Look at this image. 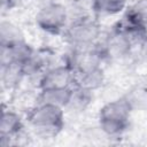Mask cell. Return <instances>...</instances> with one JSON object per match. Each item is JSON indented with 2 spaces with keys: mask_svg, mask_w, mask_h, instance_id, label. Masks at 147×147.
Returning <instances> with one entry per match:
<instances>
[{
  "mask_svg": "<svg viewBox=\"0 0 147 147\" xmlns=\"http://www.w3.org/2000/svg\"><path fill=\"white\" fill-rule=\"evenodd\" d=\"M64 109L47 105L36 103L25 116L33 134L40 139L56 138L64 129Z\"/></svg>",
  "mask_w": 147,
  "mask_h": 147,
  "instance_id": "6da1fadb",
  "label": "cell"
},
{
  "mask_svg": "<svg viewBox=\"0 0 147 147\" xmlns=\"http://www.w3.org/2000/svg\"><path fill=\"white\" fill-rule=\"evenodd\" d=\"M132 109L123 95L106 102L98 111V129L109 138H119L130 126Z\"/></svg>",
  "mask_w": 147,
  "mask_h": 147,
  "instance_id": "7a4b0ae2",
  "label": "cell"
},
{
  "mask_svg": "<svg viewBox=\"0 0 147 147\" xmlns=\"http://www.w3.org/2000/svg\"><path fill=\"white\" fill-rule=\"evenodd\" d=\"M102 34L99 21L91 14L70 20L62 38L70 48L84 49L96 45Z\"/></svg>",
  "mask_w": 147,
  "mask_h": 147,
  "instance_id": "3957f363",
  "label": "cell"
},
{
  "mask_svg": "<svg viewBox=\"0 0 147 147\" xmlns=\"http://www.w3.org/2000/svg\"><path fill=\"white\" fill-rule=\"evenodd\" d=\"M70 22L67 5L56 0L44 2L34 14V24L44 33L62 36Z\"/></svg>",
  "mask_w": 147,
  "mask_h": 147,
  "instance_id": "277c9868",
  "label": "cell"
},
{
  "mask_svg": "<svg viewBox=\"0 0 147 147\" xmlns=\"http://www.w3.org/2000/svg\"><path fill=\"white\" fill-rule=\"evenodd\" d=\"M134 42L123 32L111 28L103 40H100V47L106 61H121L129 57L134 48Z\"/></svg>",
  "mask_w": 147,
  "mask_h": 147,
  "instance_id": "5b68a950",
  "label": "cell"
},
{
  "mask_svg": "<svg viewBox=\"0 0 147 147\" xmlns=\"http://www.w3.org/2000/svg\"><path fill=\"white\" fill-rule=\"evenodd\" d=\"M76 74L74 69L65 62L60 64H53L46 69L40 77L37 79V88L48 90V88H68L72 87L75 84Z\"/></svg>",
  "mask_w": 147,
  "mask_h": 147,
  "instance_id": "8992f818",
  "label": "cell"
},
{
  "mask_svg": "<svg viewBox=\"0 0 147 147\" xmlns=\"http://www.w3.org/2000/svg\"><path fill=\"white\" fill-rule=\"evenodd\" d=\"M25 124L23 117L9 107L2 105L0 116V145L8 146L10 141L24 132Z\"/></svg>",
  "mask_w": 147,
  "mask_h": 147,
  "instance_id": "52a82bcc",
  "label": "cell"
},
{
  "mask_svg": "<svg viewBox=\"0 0 147 147\" xmlns=\"http://www.w3.org/2000/svg\"><path fill=\"white\" fill-rule=\"evenodd\" d=\"M34 51L36 48L26 40L9 46H0V65L9 63L22 64L33 55Z\"/></svg>",
  "mask_w": 147,
  "mask_h": 147,
  "instance_id": "ba28073f",
  "label": "cell"
},
{
  "mask_svg": "<svg viewBox=\"0 0 147 147\" xmlns=\"http://www.w3.org/2000/svg\"><path fill=\"white\" fill-rule=\"evenodd\" d=\"M105 83H106V74L103 67L101 65L84 72L76 74V79L74 85L80 86L91 92H95L100 90L105 85Z\"/></svg>",
  "mask_w": 147,
  "mask_h": 147,
  "instance_id": "9c48e42d",
  "label": "cell"
},
{
  "mask_svg": "<svg viewBox=\"0 0 147 147\" xmlns=\"http://www.w3.org/2000/svg\"><path fill=\"white\" fill-rule=\"evenodd\" d=\"M22 65L18 63H9L0 65V80L3 90L15 91L25 79Z\"/></svg>",
  "mask_w": 147,
  "mask_h": 147,
  "instance_id": "30bf717a",
  "label": "cell"
},
{
  "mask_svg": "<svg viewBox=\"0 0 147 147\" xmlns=\"http://www.w3.org/2000/svg\"><path fill=\"white\" fill-rule=\"evenodd\" d=\"M71 91H72V87L39 90L36 100H37V103H47V105L63 108L65 110L71 96Z\"/></svg>",
  "mask_w": 147,
  "mask_h": 147,
  "instance_id": "8fae6325",
  "label": "cell"
},
{
  "mask_svg": "<svg viewBox=\"0 0 147 147\" xmlns=\"http://www.w3.org/2000/svg\"><path fill=\"white\" fill-rule=\"evenodd\" d=\"M93 93L94 92L74 85L71 91V96L65 110H69L70 113L74 114H80L86 111L93 102Z\"/></svg>",
  "mask_w": 147,
  "mask_h": 147,
  "instance_id": "7c38bea8",
  "label": "cell"
},
{
  "mask_svg": "<svg viewBox=\"0 0 147 147\" xmlns=\"http://www.w3.org/2000/svg\"><path fill=\"white\" fill-rule=\"evenodd\" d=\"M90 7L96 16H115L124 13L127 0H90Z\"/></svg>",
  "mask_w": 147,
  "mask_h": 147,
  "instance_id": "4fadbf2b",
  "label": "cell"
},
{
  "mask_svg": "<svg viewBox=\"0 0 147 147\" xmlns=\"http://www.w3.org/2000/svg\"><path fill=\"white\" fill-rule=\"evenodd\" d=\"M25 34L23 30L14 22L2 18L0 23V46H9L24 41Z\"/></svg>",
  "mask_w": 147,
  "mask_h": 147,
  "instance_id": "5bb4252c",
  "label": "cell"
},
{
  "mask_svg": "<svg viewBox=\"0 0 147 147\" xmlns=\"http://www.w3.org/2000/svg\"><path fill=\"white\" fill-rule=\"evenodd\" d=\"M123 96L127 101L132 111H147V85L136 84L131 86Z\"/></svg>",
  "mask_w": 147,
  "mask_h": 147,
  "instance_id": "9a60e30c",
  "label": "cell"
},
{
  "mask_svg": "<svg viewBox=\"0 0 147 147\" xmlns=\"http://www.w3.org/2000/svg\"><path fill=\"white\" fill-rule=\"evenodd\" d=\"M126 10L147 26V0H136L132 5L126 7Z\"/></svg>",
  "mask_w": 147,
  "mask_h": 147,
  "instance_id": "2e32d148",
  "label": "cell"
},
{
  "mask_svg": "<svg viewBox=\"0 0 147 147\" xmlns=\"http://www.w3.org/2000/svg\"><path fill=\"white\" fill-rule=\"evenodd\" d=\"M22 1L24 0H1V14H9L14 9H16Z\"/></svg>",
  "mask_w": 147,
  "mask_h": 147,
  "instance_id": "e0dca14e",
  "label": "cell"
},
{
  "mask_svg": "<svg viewBox=\"0 0 147 147\" xmlns=\"http://www.w3.org/2000/svg\"><path fill=\"white\" fill-rule=\"evenodd\" d=\"M138 46V56H139V60L147 64V36L137 45Z\"/></svg>",
  "mask_w": 147,
  "mask_h": 147,
  "instance_id": "ac0fdd59",
  "label": "cell"
}]
</instances>
